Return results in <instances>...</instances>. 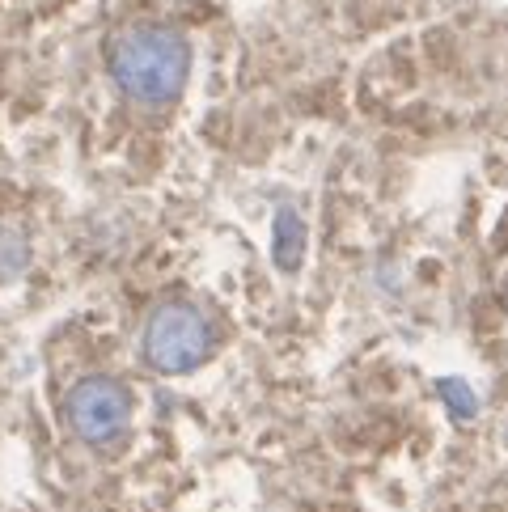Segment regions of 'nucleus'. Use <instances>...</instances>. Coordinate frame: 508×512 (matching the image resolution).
<instances>
[{"instance_id": "7ed1b4c3", "label": "nucleus", "mask_w": 508, "mask_h": 512, "mask_svg": "<svg viewBox=\"0 0 508 512\" xmlns=\"http://www.w3.org/2000/svg\"><path fill=\"white\" fill-rule=\"evenodd\" d=\"M68 424L85 445H115L132 424V394L115 377H85L68 394Z\"/></svg>"}, {"instance_id": "f03ea898", "label": "nucleus", "mask_w": 508, "mask_h": 512, "mask_svg": "<svg viewBox=\"0 0 508 512\" xmlns=\"http://www.w3.org/2000/svg\"><path fill=\"white\" fill-rule=\"evenodd\" d=\"M140 352L149 360V369H157L161 377L191 373L212 352V322L204 318V309L187 301H170L153 309V318L144 322Z\"/></svg>"}, {"instance_id": "0eeeda50", "label": "nucleus", "mask_w": 508, "mask_h": 512, "mask_svg": "<svg viewBox=\"0 0 508 512\" xmlns=\"http://www.w3.org/2000/svg\"><path fill=\"white\" fill-rule=\"evenodd\" d=\"M504 445H508V424H504Z\"/></svg>"}, {"instance_id": "423d86ee", "label": "nucleus", "mask_w": 508, "mask_h": 512, "mask_svg": "<svg viewBox=\"0 0 508 512\" xmlns=\"http://www.w3.org/2000/svg\"><path fill=\"white\" fill-rule=\"evenodd\" d=\"M22 267H26V242H22V233L0 229V280L17 276Z\"/></svg>"}, {"instance_id": "f257e3e1", "label": "nucleus", "mask_w": 508, "mask_h": 512, "mask_svg": "<svg viewBox=\"0 0 508 512\" xmlns=\"http://www.w3.org/2000/svg\"><path fill=\"white\" fill-rule=\"evenodd\" d=\"M191 72V47L170 26H132L111 47V77L127 98L166 106L183 94Z\"/></svg>"}, {"instance_id": "20e7f679", "label": "nucleus", "mask_w": 508, "mask_h": 512, "mask_svg": "<svg viewBox=\"0 0 508 512\" xmlns=\"http://www.w3.org/2000/svg\"><path fill=\"white\" fill-rule=\"evenodd\" d=\"M271 246H276V263L284 271H297L301 267V254H305V225L293 208H280L276 216V233H271Z\"/></svg>"}, {"instance_id": "39448f33", "label": "nucleus", "mask_w": 508, "mask_h": 512, "mask_svg": "<svg viewBox=\"0 0 508 512\" xmlns=\"http://www.w3.org/2000/svg\"><path fill=\"white\" fill-rule=\"evenodd\" d=\"M437 398L445 402L453 424H470V419L479 415V394H475V386H466L462 377H441L437 381Z\"/></svg>"}]
</instances>
